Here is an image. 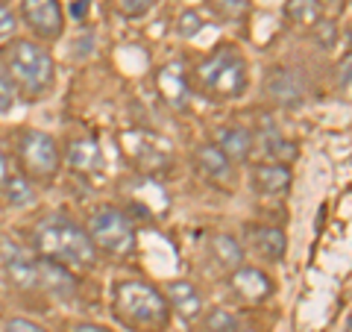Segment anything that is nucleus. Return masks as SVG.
<instances>
[{
  "mask_svg": "<svg viewBox=\"0 0 352 332\" xmlns=\"http://www.w3.org/2000/svg\"><path fill=\"white\" fill-rule=\"evenodd\" d=\"M212 6L226 18H241V15H247L250 0H212Z\"/></svg>",
  "mask_w": 352,
  "mask_h": 332,
  "instance_id": "obj_26",
  "label": "nucleus"
},
{
  "mask_svg": "<svg viewBox=\"0 0 352 332\" xmlns=\"http://www.w3.org/2000/svg\"><path fill=\"white\" fill-rule=\"evenodd\" d=\"M323 3H332V0H323Z\"/></svg>",
  "mask_w": 352,
  "mask_h": 332,
  "instance_id": "obj_35",
  "label": "nucleus"
},
{
  "mask_svg": "<svg viewBox=\"0 0 352 332\" xmlns=\"http://www.w3.org/2000/svg\"><path fill=\"white\" fill-rule=\"evenodd\" d=\"M250 85V65L232 44H220L194 68V88L212 101H235Z\"/></svg>",
  "mask_w": 352,
  "mask_h": 332,
  "instance_id": "obj_3",
  "label": "nucleus"
},
{
  "mask_svg": "<svg viewBox=\"0 0 352 332\" xmlns=\"http://www.w3.org/2000/svg\"><path fill=\"white\" fill-rule=\"evenodd\" d=\"M247 238L250 247L258 253L264 262H279L288 250V238L279 227H267V224H250L247 227Z\"/></svg>",
  "mask_w": 352,
  "mask_h": 332,
  "instance_id": "obj_12",
  "label": "nucleus"
},
{
  "mask_svg": "<svg viewBox=\"0 0 352 332\" xmlns=\"http://www.w3.org/2000/svg\"><path fill=\"white\" fill-rule=\"evenodd\" d=\"M0 194H3V200L9 206H30L36 200V185H32V180L24 171H15V174L9 171L3 185H0Z\"/></svg>",
  "mask_w": 352,
  "mask_h": 332,
  "instance_id": "obj_20",
  "label": "nucleus"
},
{
  "mask_svg": "<svg viewBox=\"0 0 352 332\" xmlns=\"http://www.w3.org/2000/svg\"><path fill=\"white\" fill-rule=\"evenodd\" d=\"M285 18L294 27H314L323 18V0H285Z\"/></svg>",
  "mask_w": 352,
  "mask_h": 332,
  "instance_id": "obj_21",
  "label": "nucleus"
},
{
  "mask_svg": "<svg viewBox=\"0 0 352 332\" xmlns=\"http://www.w3.org/2000/svg\"><path fill=\"white\" fill-rule=\"evenodd\" d=\"M0 3H6V0H0Z\"/></svg>",
  "mask_w": 352,
  "mask_h": 332,
  "instance_id": "obj_36",
  "label": "nucleus"
},
{
  "mask_svg": "<svg viewBox=\"0 0 352 332\" xmlns=\"http://www.w3.org/2000/svg\"><path fill=\"white\" fill-rule=\"evenodd\" d=\"M112 3L124 18H144L159 0H112Z\"/></svg>",
  "mask_w": 352,
  "mask_h": 332,
  "instance_id": "obj_24",
  "label": "nucleus"
},
{
  "mask_svg": "<svg viewBox=\"0 0 352 332\" xmlns=\"http://www.w3.org/2000/svg\"><path fill=\"white\" fill-rule=\"evenodd\" d=\"M197 332H238V318L223 306L206 309L197 320Z\"/></svg>",
  "mask_w": 352,
  "mask_h": 332,
  "instance_id": "obj_22",
  "label": "nucleus"
},
{
  "mask_svg": "<svg viewBox=\"0 0 352 332\" xmlns=\"http://www.w3.org/2000/svg\"><path fill=\"white\" fill-rule=\"evenodd\" d=\"M214 145L229 156V162H247L252 147H256V136L247 127H217L214 129Z\"/></svg>",
  "mask_w": 352,
  "mask_h": 332,
  "instance_id": "obj_15",
  "label": "nucleus"
},
{
  "mask_svg": "<svg viewBox=\"0 0 352 332\" xmlns=\"http://www.w3.org/2000/svg\"><path fill=\"white\" fill-rule=\"evenodd\" d=\"M9 176V159H6V153L3 147H0V185H3V180Z\"/></svg>",
  "mask_w": 352,
  "mask_h": 332,
  "instance_id": "obj_31",
  "label": "nucleus"
},
{
  "mask_svg": "<svg viewBox=\"0 0 352 332\" xmlns=\"http://www.w3.org/2000/svg\"><path fill=\"white\" fill-rule=\"evenodd\" d=\"M162 294H164V300H168L170 312L179 315L185 324H194V320H200V315L206 312L200 289H197L194 282H188V280H173V282H168Z\"/></svg>",
  "mask_w": 352,
  "mask_h": 332,
  "instance_id": "obj_9",
  "label": "nucleus"
},
{
  "mask_svg": "<svg viewBox=\"0 0 352 332\" xmlns=\"http://www.w3.org/2000/svg\"><path fill=\"white\" fill-rule=\"evenodd\" d=\"M18 156H21V168L24 174L36 176V180H50L59 171V145L50 132L41 129H27L18 141Z\"/></svg>",
  "mask_w": 352,
  "mask_h": 332,
  "instance_id": "obj_6",
  "label": "nucleus"
},
{
  "mask_svg": "<svg viewBox=\"0 0 352 332\" xmlns=\"http://www.w3.org/2000/svg\"><path fill=\"white\" fill-rule=\"evenodd\" d=\"M0 332H47V329L38 326L36 320H27V318H6Z\"/></svg>",
  "mask_w": 352,
  "mask_h": 332,
  "instance_id": "obj_27",
  "label": "nucleus"
},
{
  "mask_svg": "<svg viewBox=\"0 0 352 332\" xmlns=\"http://www.w3.org/2000/svg\"><path fill=\"white\" fill-rule=\"evenodd\" d=\"M344 332H352V315H349V320H346V329Z\"/></svg>",
  "mask_w": 352,
  "mask_h": 332,
  "instance_id": "obj_33",
  "label": "nucleus"
},
{
  "mask_svg": "<svg viewBox=\"0 0 352 332\" xmlns=\"http://www.w3.org/2000/svg\"><path fill=\"white\" fill-rule=\"evenodd\" d=\"M15 24H18L15 12H12V9H9L6 3H0V36H9V32L15 30Z\"/></svg>",
  "mask_w": 352,
  "mask_h": 332,
  "instance_id": "obj_28",
  "label": "nucleus"
},
{
  "mask_svg": "<svg viewBox=\"0 0 352 332\" xmlns=\"http://www.w3.org/2000/svg\"><path fill=\"white\" fill-rule=\"evenodd\" d=\"M88 238L97 253L106 256H129L135 250V227L115 206H100L88 220Z\"/></svg>",
  "mask_w": 352,
  "mask_h": 332,
  "instance_id": "obj_5",
  "label": "nucleus"
},
{
  "mask_svg": "<svg viewBox=\"0 0 352 332\" xmlns=\"http://www.w3.org/2000/svg\"><path fill=\"white\" fill-rule=\"evenodd\" d=\"M194 162H197V168H200V174H206L208 180H214V183H232V176H235L232 162H229V156L214 141H206V145L197 147Z\"/></svg>",
  "mask_w": 352,
  "mask_h": 332,
  "instance_id": "obj_14",
  "label": "nucleus"
},
{
  "mask_svg": "<svg viewBox=\"0 0 352 332\" xmlns=\"http://www.w3.org/2000/svg\"><path fill=\"white\" fill-rule=\"evenodd\" d=\"M208 256H212V262L217 264L220 271L232 273V271H238L241 264H244V247H241V241L235 236H229V232H217V236L208 238Z\"/></svg>",
  "mask_w": 352,
  "mask_h": 332,
  "instance_id": "obj_17",
  "label": "nucleus"
},
{
  "mask_svg": "<svg viewBox=\"0 0 352 332\" xmlns=\"http://www.w3.org/2000/svg\"><path fill=\"white\" fill-rule=\"evenodd\" d=\"M338 83L344 88H352V53H346L338 65Z\"/></svg>",
  "mask_w": 352,
  "mask_h": 332,
  "instance_id": "obj_29",
  "label": "nucleus"
},
{
  "mask_svg": "<svg viewBox=\"0 0 352 332\" xmlns=\"http://www.w3.org/2000/svg\"><path fill=\"white\" fill-rule=\"evenodd\" d=\"M68 332H112V329L103 324H94V320H80V324H71Z\"/></svg>",
  "mask_w": 352,
  "mask_h": 332,
  "instance_id": "obj_30",
  "label": "nucleus"
},
{
  "mask_svg": "<svg viewBox=\"0 0 352 332\" xmlns=\"http://www.w3.org/2000/svg\"><path fill=\"white\" fill-rule=\"evenodd\" d=\"M21 21L41 41H56L65 32V9L59 0H21Z\"/></svg>",
  "mask_w": 352,
  "mask_h": 332,
  "instance_id": "obj_7",
  "label": "nucleus"
},
{
  "mask_svg": "<svg viewBox=\"0 0 352 332\" xmlns=\"http://www.w3.org/2000/svg\"><path fill=\"white\" fill-rule=\"evenodd\" d=\"M76 289H80V280L71 273L68 264L53 262L38 256V280H36V291H47L53 297H74Z\"/></svg>",
  "mask_w": 352,
  "mask_h": 332,
  "instance_id": "obj_10",
  "label": "nucleus"
},
{
  "mask_svg": "<svg viewBox=\"0 0 352 332\" xmlns=\"http://www.w3.org/2000/svg\"><path fill=\"white\" fill-rule=\"evenodd\" d=\"M264 88H267L270 101L279 103V106H300L302 97H305L302 74L296 68H285V65H279V68H273L267 74V83H264Z\"/></svg>",
  "mask_w": 352,
  "mask_h": 332,
  "instance_id": "obj_8",
  "label": "nucleus"
},
{
  "mask_svg": "<svg viewBox=\"0 0 352 332\" xmlns=\"http://www.w3.org/2000/svg\"><path fill=\"white\" fill-rule=\"evenodd\" d=\"M3 68L18 85V94L27 101H38L41 94L50 92L53 80H56V65L53 56L32 39H12L3 53Z\"/></svg>",
  "mask_w": 352,
  "mask_h": 332,
  "instance_id": "obj_4",
  "label": "nucleus"
},
{
  "mask_svg": "<svg viewBox=\"0 0 352 332\" xmlns=\"http://www.w3.org/2000/svg\"><path fill=\"white\" fill-rule=\"evenodd\" d=\"M32 241L44 259L76 264V268H91L97 262V250L88 238V229H82L76 220H71L62 212L44 215L36 229H32Z\"/></svg>",
  "mask_w": 352,
  "mask_h": 332,
  "instance_id": "obj_1",
  "label": "nucleus"
},
{
  "mask_svg": "<svg viewBox=\"0 0 352 332\" xmlns=\"http://www.w3.org/2000/svg\"><path fill=\"white\" fill-rule=\"evenodd\" d=\"M3 271L9 276V282L21 291H36L38 280V256H30L24 250H15L3 259Z\"/></svg>",
  "mask_w": 352,
  "mask_h": 332,
  "instance_id": "obj_16",
  "label": "nucleus"
},
{
  "mask_svg": "<svg viewBox=\"0 0 352 332\" xmlns=\"http://www.w3.org/2000/svg\"><path fill=\"white\" fill-rule=\"evenodd\" d=\"M68 162H71V168L76 174H97L103 168V153H100V145H97L94 138H76L71 141V147H68Z\"/></svg>",
  "mask_w": 352,
  "mask_h": 332,
  "instance_id": "obj_18",
  "label": "nucleus"
},
{
  "mask_svg": "<svg viewBox=\"0 0 352 332\" xmlns=\"http://www.w3.org/2000/svg\"><path fill=\"white\" fill-rule=\"evenodd\" d=\"M349 53H352V32H349Z\"/></svg>",
  "mask_w": 352,
  "mask_h": 332,
  "instance_id": "obj_34",
  "label": "nucleus"
},
{
  "mask_svg": "<svg viewBox=\"0 0 352 332\" xmlns=\"http://www.w3.org/2000/svg\"><path fill=\"white\" fill-rule=\"evenodd\" d=\"M112 312L120 324L135 332H164L170 324V306L164 300V294L138 280L115 285Z\"/></svg>",
  "mask_w": 352,
  "mask_h": 332,
  "instance_id": "obj_2",
  "label": "nucleus"
},
{
  "mask_svg": "<svg viewBox=\"0 0 352 332\" xmlns=\"http://www.w3.org/2000/svg\"><path fill=\"white\" fill-rule=\"evenodd\" d=\"M252 188L267 197L285 194L291 188V168L282 162H258L252 168Z\"/></svg>",
  "mask_w": 352,
  "mask_h": 332,
  "instance_id": "obj_13",
  "label": "nucleus"
},
{
  "mask_svg": "<svg viewBox=\"0 0 352 332\" xmlns=\"http://www.w3.org/2000/svg\"><path fill=\"white\" fill-rule=\"evenodd\" d=\"M85 12H88V0H76V3H74V15L82 18Z\"/></svg>",
  "mask_w": 352,
  "mask_h": 332,
  "instance_id": "obj_32",
  "label": "nucleus"
},
{
  "mask_svg": "<svg viewBox=\"0 0 352 332\" xmlns=\"http://www.w3.org/2000/svg\"><path fill=\"white\" fill-rule=\"evenodd\" d=\"M15 101H18V85L9 76V71L0 65V115H6L15 106Z\"/></svg>",
  "mask_w": 352,
  "mask_h": 332,
  "instance_id": "obj_23",
  "label": "nucleus"
},
{
  "mask_svg": "<svg viewBox=\"0 0 352 332\" xmlns=\"http://www.w3.org/2000/svg\"><path fill=\"white\" fill-rule=\"evenodd\" d=\"M256 145H261V150L270 156V162L288 165L291 159H296V147L282 136L279 127L267 124V121H264V124L258 127V132H256Z\"/></svg>",
  "mask_w": 352,
  "mask_h": 332,
  "instance_id": "obj_19",
  "label": "nucleus"
},
{
  "mask_svg": "<svg viewBox=\"0 0 352 332\" xmlns=\"http://www.w3.org/2000/svg\"><path fill=\"white\" fill-rule=\"evenodd\" d=\"M203 27H206V21L200 18V12H194V9H188V12H182V15H179V21H176V32H179L182 39H194Z\"/></svg>",
  "mask_w": 352,
  "mask_h": 332,
  "instance_id": "obj_25",
  "label": "nucleus"
},
{
  "mask_svg": "<svg viewBox=\"0 0 352 332\" xmlns=\"http://www.w3.org/2000/svg\"><path fill=\"white\" fill-rule=\"evenodd\" d=\"M229 285L244 303H264L273 294V280L252 264H241L238 271L229 273Z\"/></svg>",
  "mask_w": 352,
  "mask_h": 332,
  "instance_id": "obj_11",
  "label": "nucleus"
}]
</instances>
